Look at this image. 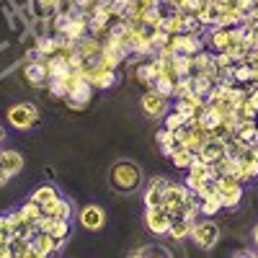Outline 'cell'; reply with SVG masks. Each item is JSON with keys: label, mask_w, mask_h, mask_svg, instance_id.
Instances as JSON below:
<instances>
[{"label": "cell", "mask_w": 258, "mask_h": 258, "mask_svg": "<svg viewBox=\"0 0 258 258\" xmlns=\"http://www.w3.org/2000/svg\"><path fill=\"white\" fill-rule=\"evenodd\" d=\"M6 140V132H3V126H0V142H3Z\"/></svg>", "instance_id": "cell-36"}, {"label": "cell", "mask_w": 258, "mask_h": 258, "mask_svg": "<svg viewBox=\"0 0 258 258\" xmlns=\"http://www.w3.org/2000/svg\"><path fill=\"white\" fill-rule=\"evenodd\" d=\"M214 64H217V68H230V64H235V62L227 52H214Z\"/></svg>", "instance_id": "cell-31"}, {"label": "cell", "mask_w": 258, "mask_h": 258, "mask_svg": "<svg viewBox=\"0 0 258 258\" xmlns=\"http://www.w3.org/2000/svg\"><path fill=\"white\" fill-rule=\"evenodd\" d=\"M170 222H173V214H170L163 204H160V207H145V225H147L150 232L168 235Z\"/></svg>", "instance_id": "cell-5"}, {"label": "cell", "mask_w": 258, "mask_h": 258, "mask_svg": "<svg viewBox=\"0 0 258 258\" xmlns=\"http://www.w3.org/2000/svg\"><path fill=\"white\" fill-rule=\"evenodd\" d=\"M6 119L13 129H18V132H26V129H31L36 121H39V109L34 103L29 101H18L13 106H8L6 111Z\"/></svg>", "instance_id": "cell-2"}, {"label": "cell", "mask_w": 258, "mask_h": 258, "mask_svg": "<svg viewBox=\"0 0 258 258\" xmlns=\"http://www.w3.org/2000/svg\"><path fill=\"white\" fill-rule=\"evenodd\" d=\"M235 80H238L240 85H245V83H250V80H253V68H250L248 62L235 64Z\"/></svg>", "instance_id": "cell-27"}, {"label": "cell", "mask_w": 258, "mask_h": 258, "mask_svg": "<svg viewBox=\"0 0 258 258\" xmlns=\"http://www.w3.org/2000/svg\"><path fill=\"white\" fill-rule=\"evenodd\" d=\"M78 222H80L83 230L96 232V230H101V227L106 225V212H103L98 204H88V207H83V209H80Z\"/></svg>", "instance_id": "cell-9"}, {"label": "cell", "mask_w": 258, "mask_h": 258, "mask_svg": "<svg viewBox=\"0 0 258 258\" xmlns=\"http://www.w3.org/2000/svg\"><path fill=\"white\" fill-rule=\"evenodd\" d=\"M222 155H227V142L225 140H207L204 147L199 150V158L207 163H217Z\"/></svg>", "instance_id": "cell-13"}, {"label": "cell", "mask_w": 258, "mask_h": 258, "mask_svg": "<svg viewBox=\"0 0 258 258\" xmlns=\"http://www.w3.org/2000/svg\"><path fill=\"white\" fill-rule=\"evenodd\" d=\"M0 232H13V230H11V217H8V212L0 214Z\"/></svg>", "instance_id": "cell-32"}, {"label": "cell", "mask_w": 258, "mask_h": 258, "mask_svg": "<svg viewBox=\"0 0 258 258\" xmlns=\"http://www.w3.org/2000/svg\"><path fill=\"white\" fill-rule=\"evenodd\" d=\"M220 202H222V209H235L243 202V186L230 188V191H220Z\"/></svg>", "instance_id": "cell-19"}, {"label": "cell", "mask_w": 258, "mask_h": 258, "mask_svg": "<svg viewBox=\"0 0 258 258\" xmlns=\"http://www.w3.org/2000/svg\"><path fill=\"white\" fill-rule=\"evenodd\" d=\"M41 212L47 214V217H54V220H70L73 217V207L68 199H54V202H47V204H41Z\"/></svg>", "instance_id": "cell-12"}, {"label": "cell", "mask_w": 258, "mask_h": 258, "mask_svg": "<svg viewBox=\"0 0 258 258\" xmlns=\"http://www.w3.org/2000/svg\"><path fill=\"white\" fill-rule=\"evenodd\" d=\"M31 199H36L39 204H47V202H54V199H59V191H57L52 183H44V186H39V188L31 194Z\"/></svg>", "instance_id": "cell-20"}, {"label": "cell", "mask_w": 258, "mask_h": 258, "mask_svg": "<svg viewBox=\"0 0 258 258\" xmlns=\"http://www.w3.org/2000/svg\"><path fill=\"white\" fill-rule=\"evenodd\" d=\"M11 250H13V258H34L31 238H26V235H13Z\"/></svg>", "instance_id": "cell-17"}, {"label": "cell", "mask_w": 258, "mask_h": 258, "mask_svg": "<svg viewBox=\"0 0 258 258\" xmlns=\"http://www.w3.org/2000/svg\"><path fill=\"white\" fill-rule=\"evenodd\" d=\"M191 240L197 243L199 248H204V250L214 248L217 240H220V225L214 222L212 217H202L199 222H194V227H191Z\"/></svg>", "instance_id": "cell-3"}, {"label": "cell", "mask_w": 258, "mask_h": 258, "mask_svg": "<svg viewBox=\"0 0 258 258\" xmlns=\"http://www.w3.org/2000/svg\"><path fill=\"white\" fill-rule=\"evenodd\" d=\"M194 88H191V78H178L176 85H173V98H183L188 96Z\"/></svg>", "instance_id": "cell-28"}, {"label": "cell", "mask_w": 258, "mask_h": 258, "mask_svg": "<svg viewBox=\"0 0 258 258\" xmlns=\"http://www.w3.org/2000/svg\"><path fill=\"white\" fill-rule=\"evenodd\" d=\"M140 103H142L145 116H150V119H163V116L170 111V98L163 96V93L155 91V88H147Z\"/></svg>", "instance_id": "cell-4"}, {"label": "cell", "mask_w": 258, "mask_h": 258, "mask_svg": "<svg viewBox=\"0 0 258 258\" xmlns=\"http://www.w3.org/2000/svg\"><path fill=\"white\" fill-rule=\"evenodd\" d=\"M220 212H222L220 197H217V199H202V202H199V214H202V217H217Z\"/></svg>", "instance_id": "cell-21"}, {"label": "cell", "mask_w": 258, "mask_h": 258, "mask_svg": "<svg viewBox=\"0 0 258 258\" xmlns=\"http://www.w3.org/2000/svg\"><path fill=\"white\" fill-rule=\"evenodd\" d=\"M191 227H194V222H188L183 217H173V222H170V227H168V238L186 240V238H191Z\"/></svg>", "instance_id": "cell-16"}, {"label": "cell", "mask_w": 258, "mask_h": 258, "mask_svg": "<svg viewBox=\"0 0 258 258\" xmlns=\"http://www.w3.org/2000/svg\"><path fill=\"white\" fill-rule=\"evenodd\" d=\"M11 240H13V232H0V258H13Z\"/></svg>", "instance_id": "cell-29"}, {"label": "cell", "mask_w": 258, "mask_h": 258, "mask_svg": "<svg viewBox=\"0 0 258 258\" xmlns=\"http://www.w3.org/2000/svg\"><path fill=\"white\" fill-rule=\"evenodd\" d=\"M191 59H194V73H199V70L209 68V64L214 62V54H212V52H207V49H202V52L194 54Z\"/></svg>", "instance_id": "cell-26"}, {"label": "cell", "mask_w": 258, "mask_h": 258, "mask_svg": "<svg viewBox=\"0 0 258 258\" xmlns=\"http://www.w3.org/2000/svg\"><path fill=\"white\" fill-rule=\"evenodd\" d=\"M18 209H21V214H24L26 220H31V222H36V220L41 217V214H44V212H41V204H39L36 199H29V202H24V204H21Z\"/></svg>", "instance_id": "cell-22"}, {"label": "cell", "mask_w": 258, "mask_h": 258, "mask_svg": "<svg viewBox=\"0 0 258 258\" xmlns=\"http://www.w3.org/2000/svg\"><path fill=\"white\" fill-rule=\"evenodd\" d=\"M212 85H214V83H212L209 78H204L202 73H194V75H191V88L197 91V93H202V96H207V93L212 91Z\"/></svg>", "instance_id": "cell-24"}, {"label": "cell", "mask_w": 258, "mask_h": 258, "mask_svg": "<svg viewBox=\"0 0 258 258\" xmlns=\"http://www.w3.org/2000/svg\"><path fill=\"white\" fill-rule=\"evenodd\" d=\"M24 78H26V83L31 85V88H44V85H49V64H47V59H41V57L26 59Z\"/></svg>", "instance_id": "cell-6"}, {"label": "cell", "mask_w": 258, "mask_h": 258, "mask_svg": "<svg viewBox=\"0 0 258 258\" xmlns=\"http://www.w3.org/2000/svg\"><path fill=\"white\" fill-rule=\"evenodd\" d=\"M253 243H255V248H258V225H255V230H253Z\"/></svg>", "instance_id": "cell-35"}, {"label": "cell", "mask_w": 258, "mask_h": 258, "mask_svg": "<svg viewBox=\"0 0 258 258\" xmlns=\"http://www.w3.org/2000/svg\"><path fill=\"white\" fill-rule=\"evenodd\" d=\"M183 124H186V119H183L176 109H173V111H168V114L163 116V126H165V129H170V132H176V129H181Z\"/></svg>", "instance_id": "cell-25"}, {"label": "cell", "mask_w": 258, "mask_h": 258, "mask_svg": "<svg viewBox=\"0 0 258 258\" xmlns=\"http://www.w3.org/2000/svg\"><path fill=\"white\" fill-rule=\"evenodd\" d=\"M59 3H62V0H29L34 18H49L52 13H57Z\"/></svg>", "instance_id": "cell-15"}, {"label": "cell", "mask_w": 258, "mask_h": 258, "mask_svg": "<svg viewBox=\"0 0 258 258\" xmlns=\"http://www.w3.org/2000/svg\"><path fill=\"white\" fill-rule=\"evenodd\" d=\"M186 194H188L186 183H173V181L165 183V188H163V207L173 214V217L181 214V207L186 202Z\"/></svg>", "instance_id": "cell-8"}, {"label": "cell", "mask_w": 258, "mask_h": 258, "mask_svg": "<svg viewBox=\"0 0 258 258\" xmlns=\"http://www.w3.org/2000/svg\"><path fill=\"white\" fill-rule=\"evenodd\" d=\"M31 248H34V258H47L57 253V238L52 232H34L31 235Z\"/></svg>", "instance_id": "cell-10"}, {"label": "cell", "mask_w": 258, "mask_h": 258, "mask_svg": "<svg viewBox=\"0 0 258 258\" xmlns=\"http://www.w3.org/2000/svg\"><path fill=\"white\" fill-rule=\"evenodd\" d=\"M52 235H54V238H68V235H70V222L68 220H54Z\"/></svg>", "instance_id": "cell-30"}, {"label": "cell", "mask_w": 258, "mask_h": 258, "mask_svg": "<svg viewBox=\"0 0 258 258\" xmlns=\"http://www.w3.org/2000/svg\"><path fill=\"white\" fill-rule=\"evenodd\" d=\"M6 44H8V36H6V34H3V31H0V49H3V47H6Z\"/></svg>", "instance_id": "cell-34"}, {"label": "cell", "mask_w": 258, "mask_h": 258, "mask_svg": "<svg viewBox=\"0 0 258 258\" xmlns=\"http://www.w3.org/2000/svg\"><path fill=\"white\" fill-rule=\"evenodd\" d=\"M109 183L119 194H132L142 186V168L135 160H116L109 168Z\"/></svg>", "instance_id": "cell-1"}, {"label": "cell", "mask_w": 258, "mask_h": 258, "mask_svg": "<svg viewBox=\"0 0 258 258\" xmlns=\"http://www.w3.org/2000/svg\"><path fill=\"white\" fill-rule=\"evenodd\" d=\"M199 199H217L220 197V186H217V178H207L202 186H199Z\"/></svg>", "instance_id": "cell-23"}, {"label": "cell", "mask_w": 258, "mask_h": 258, "mask_svg": "<svg viewBox=\"0 0 258 258\" xmlns=\"http://www.w3.org/2000/svg\"><path fill=\"white\" fill-rule=\"evenodd\" d=\"M165 178H153L150 186L145 188V207H160L163 204V188H165Z\"/></svg>", "instance_id": "cell-14"}, {"label": "cell", "mask_w": 258, "mask_h": 258, "mask_svg": "<svg viewBox=\"0 0 258 258\" xmlns=\"http://www.w3.org/2000/svg\"><path fill=\"white\" fill-rule=\"evenodd\" d=\"M11 178H13V176L8 173V170H6V168H0V186H6V183H11Z\"/></svg>", "instance_id": "cell-33"}, {"label": "cell", "mask_w": 258, "mask_h": 258, "mask_svg": "<svg viewBox=\"0 0 258 258\" xmlns=\"http://www.w3.org/2000/svg\"><path fill=\"white\" fill-rule=\"evenodd\" d=\"M197 160V153H191L188 147H178L173 155H170V163H173L178 170H188V165Z\"/></svg>", "instance_id": "cell-18"}, {"label": "cell", "mask_w": 258, "mask_h": 258, "mask_svg": "<svg viewBox=\"0 0 258 258\" xmlns=\"http://www.w3.org/2000/svg\"><path fill=\"white\" fill-rule=\"evenodd\" d=\"M0 168H6L11 176H18L24 170V155L18 150H11V147H3L0 150Z\"/></svg>", "instance_id": "cell-11"}, {"label": "cell", "mask_w": 258, "mask_h": 258, "mask_svg": "<svg viewBox=\"0 0 258 258\" xmlns=\"http://www.w3.org/2000/svg\"><path fill=\"white\" fill-rule=\"evenodd\" d=\"M91 34V18L85 16L83 11H75L70 13L68 18H64V26H62V36H68L73 41L83 39V36H88Z\"/></svg>", "instance_id": "cell-7"}]
</instances>
